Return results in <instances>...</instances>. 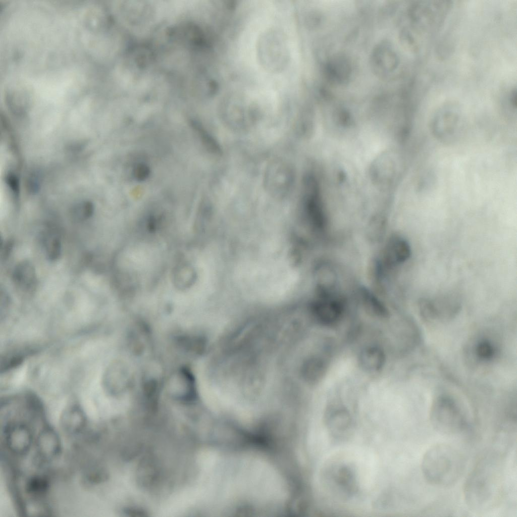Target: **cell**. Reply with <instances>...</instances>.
<instances>
[{"label":"cell","instance_id":"1","mask_svg":"<svg viewBox=\"0 0 517 517\" xmlns=\"http://www.w3.org/2000/svg\"><path fill=\"white\" fill-rule=\"evenodd\" d=\"M421 468L428 483L437 487H448L454 485L462 476L465 461L454 447L445 443H438L425 452Z\"/></svg>","mask_w":517,"mask_h":517},{"label":"cell","instance_id":"2","mask_svg":"<svg viewBox=\"0 0 517 517\" xmlns=\"http://www.w3.org/2000/svg\"><path fill=\"white\" fill-rule=\"evenodd\" d=\"M488 456L476 464L464 485V496L468 504L475 509H485L494 501L499 487V471Z\"/></svg>","mask_w":517,"mask_h":517},{"label":"cell","instance_id":"3","mask_svg":"<svg viewBox=\"0 0 517 517\" xmlns=\"http://www.w3.org/2000/svg\"><path fill=\"white\" fill-rule=\"evenodd\" d=\"M430 421L436 431L445 435L459 434L469 425L462 407L455 399L447 395H439L433 400Z\"/></svg>","mask_w":517,"mask_h":517},{"label":"cell","instance_id":"4","mask_svg":"<svg viewBox=\"0 0 517 517\" xmlns=\"http://www.w3.org/2000/svg\"><path fill=\"white\" fill-rule=\"evenodd\" d=\"M419 308L421 315L426 321L445 322L455 317L460 305L453 297L444 296L434 299H421Z\"/></svg>","mask_w":517,"mask_h":517},{"label":"cell","instance_id":"5","mask_svg":"<svg viewBox=\"0 0 517 517\" xmlns=\"http://www.w3.org/2000/svg\"><path fill=\"white\" fill-rule=\"evenodd\" d=\"M313 312L319 324L333 327L340 321L344 305L340 299L333 297L330 292H320V298L313 305Z\"/></svg>","mask_w":517,"mask_h":517},{"label":"cell","instance_id":"6","mask_svg":"<svg viewBox=\"0 0 517 517\" xmlns=\"http://www.w3.org/2000/svg\"><path fill=\"white\" fill-rule=\"evenodd\" d=\"M411 254L409 243L404 238L394 236L391 237L385 245L383 259L388 266H395L406 261Z\"/></svg>","mask_w":517,"mask_h":517},{"label":"cell","instance_id":"7","mask_svg":"<svg viewBox=\"0 0 517 517\" xmlns=\"http://www.w3.org/2000/svg\"><path fill=\"white\" fill-rule=\"evenodd\" d=\"M361 368L366 372L376 373L381 370L386 362L384 350L379 346L370 345L363 348L358 355Z\"/></svg>","mask_w":517,"mask_h":517},{"label":"cell","instance_id":"8","mask_svg":"<svg viewBox=\"0 0 517 517\" xmlns=\"http://www.w3.org/2000/svg\"><path fill=\"white\" fill-rule=\"evenodd\" d=\"M13 279L17 286L22 289L29 291L35 286L36 275L35 268L28 261H23L15 268Z\"/></svg>","mask_w":517,"mask_h":517},{"label":"cell","instance_id":"9","mask_svg":"<svg viewBox=\"0 0 517 517\" xmlns=\"http://www.w3.org/2000/svg\"><path fill=\"white\" fill-rule=\"evenodd\" d=\"M358 293L364 308L370 315L380 319L389 316L386 306L368 288L360 287Z\"/></svg>","mask_w":517,"mask_h":517},{"label":"cell","instance_id":"10","mask_svg":"<svg viewBox=\"0 0 517 517\" xmlns=\"http://www.w3.org/2000/svg\"><path fill=\"white\" fill-rule=\"evenodd\" d=\"M328 370L326 360L320 356H314L304 363L302 369L305 380L312 384H316L322 380Z\"/></svg>","mask_w":517,"mask_h":517},{"label":"cell","instance_id":"11","mask_svg":"<svg viewBox=\"0 0 517 517\" xmlns=\"http://www.w3.org/2000/svg\"><path fill=\"white\" fill-rule=\"evenodd\" d=\"M42 243L47 258L51 261L58 260L61 254L62 244L58 234L51 229L43 233Z\"/></svg>","mask_w":517,"mask_h":517},{"label":"cell","instance_id":"12","mask_svg":"<svg viewBox=\"0 0 517 517\" xmlns=\"http://www.w3.org/2000/svg\"><path fill=\"white\" fill-rule=\"evenodd\" d=\"M63 421L65 428L69 432L77 431L82 426L84 417L80 407L74 405L65 410Z\"/></svg>","mask_w":517,"mask_h":517},{"label":"cell","instance_id":"13","mask_svg":"<svg viewBox=\"0 0 517 517\" xmlns=\"http://www.w3.org/2000/svg\"><path fill=\"white\" fill-rule=\"evenodd\" d=\"M497 350L494 343L489 339L483 338L479 340L474 347V353L480 361H488L493 359Z\"/></svg>","mask_w":517,"mask_h":517},{"label":"cell","instance_id":"14","mask_svg":"<svg viewBox=\"0 0 517 517\" xmlns=\"http://www.w3.org/2000/svg\"><path fill=\"white\" fill-rule=\"evenodd\" d=\"M93 212L92 205L89 203H84L75 207L72 212V218L77 221H82L90 218Z\"/></svg>","mask_w":517,"mask_h":517},{"label":"cell","instance_id":"15","mask_svg":"<svg viewBox=\"0 0 517 517\" xmlns=\"http://www.w3.org/2000/svg\"><path fill=\"white\" fill-rule=\"evenodd\" d=\"M150 174V169L148 166L144 163H139L134 166L132 174L134 178L138 181L141 182L146 180Z\"/></svg>","mask_w":517,"mask_h":517},{"label":"cell","instance_id":"16","mask_svg":"<svg viewBox=\"0 0 517 517\" xmlns=\"http://www.w3.org/2000/svg\"><path fill=\"white\" fill-rule=\"evenodd\" d=\"M13 242L11 241H8L2 243L1 242V259L3 260H6L7 259L9 255H10L11 251L13 247Z\"/></svg>","mask_w":517,"mask_h":517},{"label":"cell","instance_id":"17","mask_svg":"<svg viewBox=\"0 0 517 517\" xmlns=\"http://www.w3.org/2000/svg\"><path fill=\"white\" fill-rule=\"evenodd\" d=\"M126 513L130 514L131 516H144L145 512L144 511H142L136 508H128L126 509Z\"/></svg>","mask_w":517,"mask_h":517}]
</instances>
